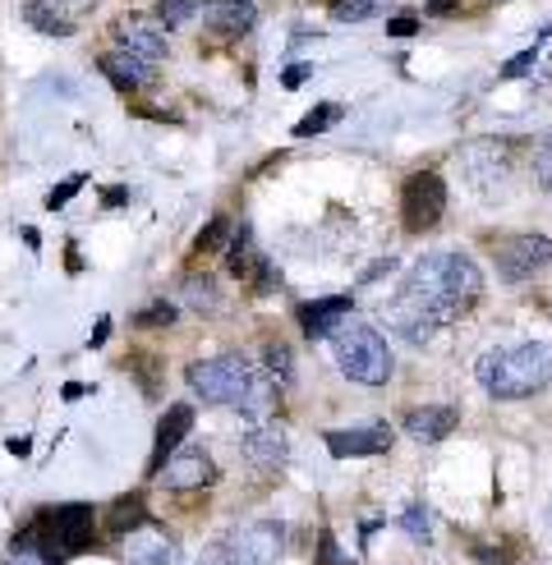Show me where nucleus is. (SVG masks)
I'll use <instances>...</instances> for the list:
<instances>
[{
	"mask_svg": "<svg viewBox=\"0 0 552 565\" xmlns=\"http://www.w3.org/2000/svg\"><path fill=\"white\" fill-rule=\"evenodd\" d=\"M51 6H61L70 19H83V14H93V10H97V0H51Z\"/></svg>",
	"mask_w": 552,
	"mask_h": 565,
	"instance_id": "36",
	"label": "nucleus"
},
{
	"mask_svg": "<svg viewBox=\"0 0 552 565\" xmlns=\"http://www.w3.org/2000/svg\"><path fill=\"white\" fill-rule=\"evenodd\" d=\"M309 74H314V65H286L282 88H304V83H309Z\"/></svg>",
	"mask_w": 552,
	"mask_h": 565,
	"instance_id": "35",
	"label": "nucleus"
},
{
	"mask_svg": "<svg viewBox=\"0 0 552 565\" xmlns=\"http://www.w3.org/2000/svg\"><path fill=\"white\" fill-rule=\"evenodd\" d=\"M286 556V529L276 520H254L231 529L226 539H216L199 565H282Z\"/></svg>",
	"mask_w": 552,
	"mask_h": 565,
	"instance_id": "5",
	"label": "nucleus"
},
{
	"mask_svg": "<svg viewBox=\"0 0 552 565\" xmlns=\"http://www.w3.org/2000/svg\"><path fill=\"white\" fill-rule=\"evenodd\" d=\"M548 263H552V239L548 235L497 239V276L511 280V286H520V280H534Z\"/></svg>",
	"mask_w": 552,
	"mask_h": 565,
	"instance_id": "8",
	"label": "nucleus"
},
{
	"mask_svg": "<svg viewBox=\"0 0 552 565\" xmlns=\"http://www.w3.org/2000/svg\"><path fill=\"white\" fill-rule=\"evenodd\" d=\"M414 28H420V19L401 14V19H392V23H386V38H414Z\"/></svg>",
	"mask_w": 552,
	"mask_h": 565,
	"instance_id": "37",
	"label": "nucleus"
},
{
	"mask_svg": "<svg viewBox=\"0 0 552 565\" xmlns=\"http://www.w3.org/2000/svg\"><path fill=\"white\" fill-rule=\"evenodd\" d=\"M65 253H70V263H65V267H70V271H83V258H78V244H74V239L65 244Z\"/></svg>",
	"mask_w": 552,
	"mask_h": 565,
	"instance_id": "43",
	"label": "nucleus"
},
{
	"mask_svg": "<svg viewBox=\"0 0 552 565\" xmlns=\"http://www.w3.org/2000/svg\"><path fill=\"white\" fill-rule=\"evenodd\" d=\"M231 216H212L203 231H199V239H193V258H208V253H216V248H226L231 244Z\"/></svg>",
	"mask_w": 552,
	"mask_h": 565,
	"instance_id": "27",
	"label": "nucleus"
},
{
	"mask_svg": "<svg viewBox=\"0 0 552 565\" xmlns=\"http://www.w3.org/2000/svg\"><path fill=\"white\" fill-rule=\"evenodd\" d=\"M442 212H447V184H442L437 171H420L410 175L405 189H401V221L405 231H433V225L442 221Z\"/></svg>",
	"mask_w": 552,
	"mask_h": 565,
	"instance_id": "7",
	"label": "nucleus"
},
{
	"mask_svg": "<svg viewBox=\"0 0 552 565\" xmlns=\"http://www.w3.org/2000/svg\"><path fill=\"white\" fill-rule=\"evenodd\" d=\"M97 65H102V74L116 83L120 93H138V88H148V83L157 78V65H152V61H144V55H129V51H120V46L106 51Z\"/></svg>",
	"mask_w": 552,
	"mask_h": 565,
	"instance_id": "20",
	"label": "nucleus"
},
{
	"mask_svg": "<svg viewBox=\"0 0 552 565\" xmlns=\"http://www.w3.org/2000/svg\"><path fill=\"white\" fill-rule=\"evenodd\" d=\"M341 116H346V110H341L337 102H322V106H314L309 116L295 125V138H318V134H327L331 125H341Z\"/></svg>",
	"mask_w": 552,
	"mask_h": 565,
	"instance_id": "26",
	"label": "nucleus"
},
{
	"mask_svg": "<svg viewBox=\"0 0 552 565\" xmlns=\"http://www.w3.org/2000/svg\"><path fill=\"white\" fill-rule=\"evenodd\" d=\"M322 441H327V450H331L337 460H346V456H386V450H392V441H396V433L386 428V423H369V428L327 433Z\"/></svg>",
	"mask_w": 552,
	"mask_h": 565,
	"instance_id": "16",
	"label": "nucleus"
},
{
	"mask_svg": "<svg viewBox=\"0 0 552 565\" xmlns=\"http://www.w3.org/2000/svg\"><path fill=\"white\" fill-rule=\"evenodd\" d=\"M263 373L276 382V386H295V354H290V345L286 341H267L263 345Z\"/></svg>",
	"mask_w": 552,
	"mask_h": 565,
	"instance_id": "24",
	"label": "nucleus"
},
{
	"mask_svg": "<svg viewBox=\"0 0 552 565\" xmlns=\"http://www.w3.org/2000/svg\"><path fill=\"white\" fill-rule=\"evenodd\" d=\"M6 450H10V456H19V460H28V456H33V437H28V433H14V437L6 441Z\"/></svg>",
	"mask_w": 552,
	"mask_h": 565,
	"instance_id": "38",
	"label": "nucleus"
},
{
	"mask_svg": "<svg viewBox=\"0 0 552 565\" xmlns=\"http://www.w3.org/2000/svg\"><path fill=\"white\" fill-rule=\"evenodd\" d=\"M83 184H88V175H83V171H74V175H65L61 184H55L51 193H46V212H61L65 203H70V198L83 189Z\"/></svg>",
	"mask_w": 552,
	"mask_h": 565,
	"instance_id": "32",
	"label": "nucleus"
},
{
	"mask_svg": "<svg viewBox=\"0 0 552 565\" xmlns=\"http://www.w3.org/2000/svg\"><path fill=\"white\" fill-rule=\"evenodd\" d=\"M203 23L216 38H248L258 28V6L254 0H208Z\"/></svg>",
	"mask_w": 552,
	"mask_h": 565,
	"instance_id": "18",
	"label": "nucleus"
},
{
	"mask_svg": "<svg viewBox=\"0 0 552 565\" xmlns=\"http://www.w3.org/2000/svg\"><path fill=\"white\" fill-rule=\"evenodd\" d=\"M244 460L254 469H263V473L282 469L290 460V437H286L282 423H254L248 437H244Z\"/></svg>",
	"mask_w": 552,
	"mask_h": 565,
	"instance_id": "14",
	"label": "nucleus"
},
{
	"mask_svg": "<svg viewBox=\"0 0 552 565\" xmlns=\"http://www.w3.org/2000/svg\"><path fill=\"white\" fill-rule=\"evenodd\" d=\"M475 377L492 401H530V395L552 386V345L520 341L507 350H488L475 363Z\"/></svg>",
	"mask_w": 552,
	"mask_h": 565,
	"instance_id": "3",
	"label": "nucleus"
},
{
	"mask_svg": "<svg viewBox=\"0 0 552 565\" xmlns=\"http://www.w3.org/2000/svg\"><path fill=\"white\" fill-rule=\"evenodd\" d=\"M193 405H184V401H176V405H166V414L157 418V441H152V460H148V478H157L161 473V465L176 456V450L189 441V433H193Z\"/></svg>",
	"mask_w": 552,
	"mask_h": 565,
	"instance_id": "13",
	"label": "nucleus"
},
{
	"mask_svg": "<svg viewBox=\"0 0 552 565\" xmlns=\"http://www.w3.org/2000/svg\"><path fill=\"white\" fill-rule=\"evenodd\" d=\"M386 10V0H331V19L337 23H364Z\"/></svg>",
	"mask_w": 552,
	"mask_h": 565,
	"instance_id": "28",
	"label": "nucleus"
},
{
	"mask_svg": "<svg viewBox=\"0 0 552 565\" xmlns=\"http://www.w3.org/2000/svg\"><path fill=\"white\" fill-rule=\"evenodd\" d=\"M226 271L235 276V280H244L254 295H267L272 286H276V267L263 258V253L254 248V231L240 221V231L231 235V244H226Z\"/></svg>",
	"mask_w": 552,
	"mask_h": 565,
	"instance_id": "11",
	"label": "nucleus"
},
{
	"mask_svg": "<svg viewBox=\"0 0 552 565\" xmlns=\"http://www.w3.org/2000/svg\"><path fill=\"white\" fill-rule=\"evenodd\" d=\"M23 23H28V28H38L42 38H55V42H61V38L74 33V23H78V19H70L61 6H51V0H23Z\"/></svg>",
	"mask_w": 552,
	"mask_h": 565,
	"instance_id": "22",
	"label": "nucleus"
},
{
	"mask_svg": "<svg viewBox=\"0 0 552 565\" xmlns=\"http://www.w3.org/2000/svg\"><path fill=\"white\" fill-rule=\"evenodd\" d=\"M148 524V505H144V497H116L110 501V511H106V529L110 533H120V539H129L134 529H144Z\"/></svg>",
	"mask_w": 552,
	"mask_h": 565,
	"instance_id": "23",
	"label": "nucleus"
},
{
	"mask_svg": "<svg viewBox=\"0 0 552 565\" xmlns=\"http://www.w3.org/2000/svg\"><path fill=\"white\" fill-rule=\"evenodd\" d=\"M61 395H65V401H83V395H93V386H83V382H70V386H65Z\"/></svg>",
	"mask_w": 552,
	"mask_h": 565,
	"instance_id": "41",
	"label": "nucleus"
},
{
	"mask_svg": "<svg viewBox=\"0 0 552 565\" xmlns=\"http://www.w3.org/2000/svg\"><path fill=\"white\" fill-rule=\"evenodd\" d=\"M465 175L475 180L479 193H502L511 180V143H497V138H479V143L465 148Z\"/></svg>",
	"mask_w": 552,
	"mask_h": 565,
	"instance_id": "9",
	"label": "nucleus"
},
{
	"mask_svg": "<svg viewBox=\"0 0 552 565\" xmlns=\"http://www.w3.org/2000/svg\"><path fill=\"white\" fill-rule=\"evenodd\" d=\"M318 565H350V556L337 547V533L331 529L318 533Z\"/></svg>",
	"mask_w": 552,
	"mask_h": 565,
	"instance_id": "34",
	"label": "nucleus"
},
{
	"mask_svg": "<svg viewBox=\"0 0 552 565\" xmlns=\"http://www.w3.org/2000/svg\"><path fill=\"white\" fill-rule=\"evenodd\" d=\"M460 0H428V14H452Z\"/></svg>",
	"mask_w": 552,
	"mask_h": 565,
	"instance_id": "42",
	"label": "nucleus"
},
{
	"mask_svg": "<svg viewBox=\"0 0 552 565\" xmlns=\"http://www.w3.org/2000/svg\"><path fill=\"white\" fill-rule=\"evenodd\" d=\"M129 198H134V193H129V184H120V189H106V193H102V207H125Z\"/></svg>",
	"mask_w": 552,
	"mask_h": 565,
	"instance_id": "39",
	"label": "nucleus"
},
{
	"mask_svg": "<svg viewBox=\"0 0 552 565\" xmlns=\"http://www.w3.org/2000/svg\"><path fill=\"white\" fill-rule=\"evenodd\" d=\"M125 561H129V565H184L176 539H166V529H157L152 520H148L144 529H134V533H129Z\"/></svg>",
	"mask_w": 552,
	"mask_h": 565,
	"instance_id": "15",
	"label": "nucleus"
},
{
	"mask_svg": "<svg viewBox=\"0 0 552 565\" xmlns=\"http://www.w3.org/2000/svg\"><path fill=\"white\" fill-rule=\"evenodd\" d=\"M401 529L410 533V543H428L433 529H428V505H410V511L401 515Z\"/></svg>",
	"mask_w": 552,
	"mask_h": 565,
	"instance_id": "31",
	"label": "nucleus"
},
{
	"mask_svg": "<svg viewBox=\"0 0 552 565\" xmlns=\"http://www.w3.org/2000/svg\"><path fill=\"white\" fill-rule=\"evenodd\" d=\"M534 180L552 193V129L539 138V148H534Z\"/></svg>",
	"mask_w": 552,
	"mask_h": 565,
	"instance_id": "33",
	"label": "nucleus"
},
{
	"mask_svg": "<svg viewBox=\"0 0 552 565\" xmlns=\"http://www.w3.org/2000/svg\"><path fill=\"white\" fill-rule=\"evenodd\" d=\"M184 303L193 313H221V295H216V280L212 276H184Z\"/></svg>",
	"mask_w": 552,
	"mask_h": 565,
	"instance_id": "25",
	"label": "nucleus"
},
{
	"mask_svg": "<svg viewBox=\"0 0 552 565\" xmlns=\"http://www.w3.org/2000/svg\"><path fill=\"white\" fill-rule=\"evenodd\" d=\"M176 318H180V308L161 295L152 308H144V313H134V327H171Z\"/></svg>",
	"mask_w": 552,
	"mask_h": 565,
	"instance_id": "30",
	"label": "nucleus"
},
{
	"mask_svg": "<svg viewBox=\"0 0 552 565\" xmlns=\"http://www.w3.org/2000/svg\"><path fill=\"white\" fill-rule=\"evenodd\" d=\"M479 299H484V271L475 267V258H465V253H424L405 271L396 299L382 313H386V327L420 345L433 331L475 313Z\"/></svg>",
	"mask_w": 552,
	"mask_h": 565,
	"instance_id": "1",
	"label": "nucleus"
},
{
	"mask_svg": "<svg viewBox=\"0 0 552 565\" xmlns=\"http://www.w3.org/2000/svg\"><path fill=\"white\" fill-rule=\"evenodd\" d=\"M524 74H539V83L552 78V28H543V33L524 46L520 55H511V61L502 65V78H524Z\"/></svg>",
	"mask_w": 552,
	"mask_h": 565,
	"instance_id": "21",
	"label": "nucleus"
},
{
	"mask_svg": "<svg viewBox=\"0 0 552 565\" xmlns=\"http://www.w3.org/2000/svg\"><path fill=\"white\" fill-rule=\"evenodd\" d=\"M216 460L208 456L203 446H180L171 460L161 465V473H157V483H166L171 492H184V488H212L216 483Z\"/></svg>",
	"mask_w": 552,
	"mask_h": 565,
	"instance_id": "12",
	"label": "nucleus"
},
{
	"mask_svg": "<svg viewBox=\"0 0 552 565\" xmlns=\"http://www.w3.org/2000/svg\"><path fill=\"white\" fill-rule=\"evenodd\" d=\"M331 345V359H337V369L359 382V386H386L396 373V359H392V345H386V335L373 327V322H359V318H346L337 331L327 335Z\"/></svg>",
	"mask_w": 552,
	"mask_h": 565,
	"instance_id": "4",
	"label": "nucleus"
},
{
	"mask_svg": "<svg viewBox=\"0 0 552 565\" xmlns=\"http://www.w3.org/2000/svg\"><path fill=\"white\" fill-rule=\"evenodd\" d=\"M184 382H189L193 395H203L208 405L240 409L244 418H254V423H267L272 409L282 405V386H276L263 369H254L244 354H216V359L189 363Z\"/></svg>",
	"mask_w": 552,
	"mask_h": 565,
	"instance_id": "2",
	"label": "nucleus"
},
{
	"mask_svg": "<svg viewBox=\"0 0 552 565\" xmlns=\"http://www.w3.org/2000/svg\"><path fill=\"white\" fill-rule=\"evenodd\" d=\"M106 335H110V318H97V327H93V335H88V345L102 350V345H106Z\"/></svg>",
	"mask_w": 552,
	"mask_h": 565,
	"instance_id": "40",
	"label": "nucleus"
},
{
	"mask_svg": "<svg viewBox=\"0 0 552 565\" xmlns=\"http://www.w3.org/2000/svg\"><path fill=\"white\" fill-rule=\"evenodd\" d=\"M456 428H460V409L456 405H424V409H410L405 414V433L414 441H424V446L447 441Z\"/></svg>",
	"mask_w": 552,
	"mask_h": 565,
	"instance_id": "19",
	"label": "nucleus"
},
{
	"mask_svg": "<svg viewBox=\"0 0 552 565\" xmlns=\"http://www.w3.org/2000/svg\"><path fill=\"white\" fill-rule=\"evenodd\" d=\"M199 10H203V0H157V19L166 23V33H176L189 19H199Z\"/></svg>",
	"mask_w": 552,
	"mask_h": 565,
	"instance_id": "29",
	"label": "nucleus"
},
{
	"mask_svg": "<svg viewBox=\"0 0 552 565\" xmlns=\"http://www.w3.org/2000/svg\"><path fill=\"white\" fill-rule=\"evenodd\" d=\"M350 308H354V295H331V299L299 303L295 318H299V327H304V335H309V341H327V335L350 318Z\"/></svg>",
	"mask_w": 552,
	"mask_h": 565,
	"instance_id": "17",
	"label": "nucleus"
},
{
	"mask_svg": "<svg viewBox=\"0 0 552 565\" xmlns=\"http://www.w3.org/2000/svg\"><path fill=\"white\" fill-rule=\"evenodd\" d=\"M548 529H552V501H548Z\"/></svg>",
	"mask_w": 552,
	"mask_h": 565,
	"instance_id": "44",
	"label": "nucleus"
},
{
	"mask_svg": "<svg viewBox=\"0 0 552 565\" xmlns=\"http://www.w3.org/2000/svg\"><path fill=\"white\" fill-rule=\"evenodd\" d=\"M38 524H42V533H46V543L61 552V556L88 552L93 539H97V511H93V505H83V501H70V505H55V511H42Z\"/></svg>",
	"mask_w": 552,
	"mask_h": 565,
	"instance_id": "6",
	"label": "nucleus"
},
{
	"mask_svg": "<svg viewBox=\"0 0 552 565\" xmlns=\"http://www.w3.org/2000/svg\"><path fill=\"white\" fill-rule=\"evenodd\" d=\"M110 38H116L120 51L144 55V61H152V65H161L166 51H171V42H166V23L157 14H120L116 23H110Z\"/></svg>",
	"mask_w": 552,
	"mask_h": 565,
	"instance_id": "10",
	"label": "nucleus"
}]
</instances>
